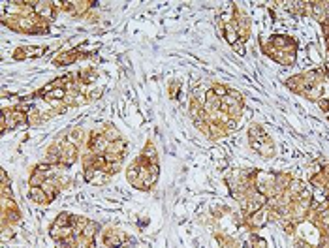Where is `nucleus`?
<instances>
[{
	"instance_id": "6",
	"label": "nucleus",
	"mask_w": 329,
	"mask_h": 248,
	"mask_svg": "<svg viewBox=\"0 0 329 248\" xmlns=\"http://www.w3.org/2000/svg\"><path fill=\"white\" fill-rule=\"evenodd\" d=\"M96 128H98V132H100V134L104 135V137H106L109 143L122 139L121 132H119V128H115V124H111V122H106V124H98Z\"/></svg>"
},
{
	"instance_id": "7",
	"label": "nucleus",
	"mask_w": 329,
	"mask_h": 248,
	"mask_svg": "<svg viewBox=\"0 0 329 248\" xmlns=\"http://www.w3.org/2000/svg\"><path fill=\"white\" fill-rule=\"evenodd\" d=\"M29 196L34 203H40V205H49V203H53V199L49 198V194L43 190L42 186H38V188H32V186H30Z\"/></svg>"
},
{
	"instance_id": "12",
	"label": "nucleus",
	"mask_w": 329,
	"mask_h": 248,
	"mask_svg": "<svg viewBox=\"0 0 329 248\" xmlns=\"http://www.w3.org/2000/svg\"><path fill=\"white\" fill-rule=\"evenodd\" d=\"M122 168V162H106V168H104V171L106 173H109L111 177H113L115 173H119Z\"/></svg>"
},
{
	"instance_id": "14",
	"label": "nucleus",
	"mask_w": 329,
	"mask_h": 248,
	"mask_svg": "<svg viewBox=\"0 0 329 248\" xmlns=\"http://www.w3.org/2000/svg\"><path fill=\"white\" fill-rule=\"evenodd\" d=\"M211 91H213V93L216 94V96H218V98H224V96H226V94H228V87L226 85H222V83H215V85L211 87Z\"/></svg>"
},
{
	"instance_id": "15",
	"label": "nucleus",
	"mask_w": 329,
	"mask_h": 248,
	"mask_svg": "<svg viewBox=\"0 0 329 248\" xmlns=\"http://www.w3.org/2000/svg\"><path fill=\"white\" fill-rule=\"evenodd\" d=\"M316 104L320 106V109H322L323 113H329V96H322Z\"/></svg>"
},
{
	"instance_id": "9",
	"label": "nucleus",
	"mask_w": 329,
	"mask_h": 248,
	"mask_svg": "<svg viewBox=\"0 0 329 248\" xmlns=\"http://www.w3.org/2000/svg\"><path fill=\"white\" fill-rule=\"evenodd\" d=\"M141 156H143L145 160H149L150 163H158V152H156V147L152 145V141L145 143L143 150H141Z\"/></svg>"
},
{
	"instance_id": "5",
	"label": "nucleus",
	"mask_w": 329,
	"mask_h": 248,
	"mask_svg": "<svg viewBox=\"0 0 329 248\" xmlns=\"http://www.w3.org/2000/svg\"><path fill=\"white\" fill-rule=\"evenodd\" d=\"M43 53H45V47H42V45H25V47H17L14 51V58L15 60H27V58L42 57Z\"/></svg>"
},
{
	"instance_id": "13",
	"label": "nucleus",
	"mask_w": 329,
	"mask_h": 248,
	"mask_svg": "<svg viewBox=\"0 0 329 248\" xmlns=\"http://www.w3.org/2000/svg\"><path fill=\"white\" fill-rule=\"evenodd\" d=\"M102 94H104V89H102V87H94V89H89V91H87V98H89V102H96Z\"/></svg>"
},
{
	"instance_id": "3",
	"label": "nucleus",
	"mask_w": 329,
	"mask_h": 248,
	"mask_svg": "<svg viewBox=\"0 0 329 248\" xmlns=\"http://www.w3.org/2000/svg\"><path fill=\"white\" fill-rule=\"evenodd\" d=\"M85 57H89V53H81L79 49H68V51L58 53L57 57L53 58V64L64 68V66H72V64H75L77 60H81V58H85Z\"/></svg>"
},
{
	"instance_id": "1",
	"label": "nucleus",
	"mask_w": 329,
	"mask_h": 248,
	"mask_svg": "<svg viewBox=\"0 0 329 248\" xmlns=\"http://www.w3.org/2000/svg\"><path fill=\"white\" fill-rule=\"evenodd\" d=\"M102 235V244L106 248H119L122 246V242L126 241V233L117 229V227H104V231H100Z\"/></svg>"
},
{
	"instance_id": "11",
	"label": "nucleus",
	"mask_w": 329,
	"mask_h": 248,
	"mask_svg": "<svg viewBox=\"0 0 329 248\" xmlns=\"http://www.w3.org/2000/svg\"><path fill=\"white\" fill-rule=\"evenodd\" d=\"M179 91H181V83L177 79H172L170 81V85H168V94H170V98H177L179 96Z\"/></svg>"
},
{
	"instance_id": "10",
	"label": "nucleus",
	"mask_w": 329,
	"mask_h": 248,
	"mask_svg": "<svg viewBox=\"0 0 329 248\" xmlns=\"http://www.w3.org/2000/svg\"><path fill=\"white\" fill-rule=\"evenodd\" d=\"M305 188V183L301 181V179H297V177H293L292 179V183H290V186H288V192L293 196V199H297V196L301 194V190Z\"/></svg>"
},
{
	"instance_id": "4",
	"label": "nucleus",
	"mask_w": 329,
	"mask_h": 248,
	"mask_svg": "<svg viewBox=\"0 0 329 248\" xmlns=\"http://www.w3.org/2000/svg\"><path fill=\"white\" fill-rule=\"evenodd\" d=\"M267 137H269V135H267V132L264 130L262 124H251V126H249V143H251V149L254 150V152H256L258 147H260Z\"/></svg>"
},
{
	"instance_id": "8",
	"label": "nucleus",
	"mask_w": 329,
	"mask_h": 248,
	"mask_svg": "<svg viewBox=\"0 0 329 248\" xmlns=\"http://www.w3.org/2000/svg\"><path fill=\"white\" fill-rule=\"evenodd\" d=\"M256 152L262 156V158H267V160H269V158H273V156H275V152H277V149H275V143H273L271 137H267V139H265V141L262 143L260 147H258Z\"/></svg>"
},
{
	"instance_id": "16",
	"label": "nucleus",
	"mask_w": 329,
	"mask_h": 248,
	"mask_svg": "<svg viewBox=\"0 0 329 248\" xmlns=\"http://www.w3.org/2000/svg\"><path fill=\"white\" fill-rule=\"evenodd\" d=\"M293 248H314L310 242H307L305 239H295L293 241Z\"/></svg>"
},
{
	"instance_id": "2",
	"label": "nucleus",
	"mask_w": 329,
	"mask_h": 248,
	"mask_svg": "<svg viewBox=\"0 0 329 248\" xmlns=\"http://www.w3.org/2000/svg\"><path fill=\"white\" fill-rule=\"evenodd\" d=\"M269 222H271V216H269V209L265 205L264 209H260L258 213L251 214L249 218H243V226H246L251 231H258V229H262V227L267 226Z\"/></svg>"
}]
</instances>
